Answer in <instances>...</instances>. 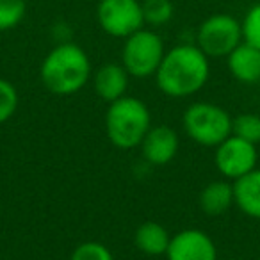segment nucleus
I'll use <instances>...</instances> for the list:
<instances>
[{"label": "nucleus", "instance_id": "412c9836", "mask_svg": "<svg viewBox=\"0 0 260 260\" xmlns=\"http://www.w3.org/2000/svg\"><path fill=\"white\" fill-rule=\"evenodd\" d=\"M70 260H114L111 249L98 241H86L73 249Z\"/></svg>", "mask_w": 260, "mask_h": 260}, {"label": "nucleus", "instance_id": "2eb2a0df", "mask_svg": "<svg viewBox=\"0 0 260 260\" xmlns=\"http://www.w3.org/2000/svg\"><path fill=\"white\" fill-rule=\"evenodd\" d=\"M170 241H171L170 232L160 223H155V221H146V223L139 224L134 234L136 248L148 256L166 255Z\"/></svg>", "mask_w": 260, "mask_h": 260}, {"label": "nucleus", "instance_id": "f3484780", "mask_svg": "<svg viewBox=\"0 0 260 260\" xmlns=\"http://www.w3.org/2000/svg\"><path fill=\"white\" fill-rule=\"evenodd\" d=\"M232 134L244 139L253 145L260 143V114L255 112H244L239 114L232 121Z\"/></svg>", "mask_w": 260, "mask_h": 260}, {"label": "nucleus", "instance_id": "a211bd4d", "mask_svg": "<svg viewBox=\"0 0 260 260\" xmlns=\"http://www.w3.org/2000/svg\"><path fill=\"white\" fill-rule=\"evenodd\" d=\"M25 15V0H0V32L18 27L23 22Z\"/></svg>", "mask_w": 260, "mask_h": 260}, {"label": "nucleus", "instance_id": "aec40b11", "mask_svg": "<svg viewBox=\"0 0 260 260\" xmlns=\"http://www.w3.org/2000/svg\"><path fill=\"white\" fill-rule=\"evenodd\" d=\"M242 25V41L253 45L260 50V2L248 9L244 20L241 22Z\"/></svg>", "mask_w": 260, "mask_h": 260}, {"label": "nucleus", "instance_id": "4be33fe9", "mask_svg": "<svg viewBox=\"0 0 260 260\" xmlns=\"http://www.w3.org/2000/svg\"><path fill=\"white\" fill-rule=\"evenodd\" d=\"M228 260H246V258H228Z\"/></svg>", "mask_w": 260, "mask_h": 260}, {"label": "nucleus", "instance_id": "9d476101", "mask_svg": "<svg viewBox=\"0 0 260 260\" xmlns=\"http://www.w3.org/2000/svg\"><path fill=\"white\" fill-rule=\"evenodd\" d=\"M145 160L152 166H166L177 157L180 148L178 134L171 126H152L139 145Z\"/></svg>", "mask_w": 260, "mask_h": 260}, {"label": "nucleus", "instance_id": "9b49d317", "mask_svg": "<svg viewBox=\"0 0 260 260\" xmlns=\"http://www.w3.org/2000/svg\"><path fill=\"white\" fill-rule=\"evenodd\" d=\"M128 80L130 75L123 68V64L107 62V64L100 66L93 75L94 93L98 98L111 104V102L125 96L126 89H128Z\"/></svg>", "mask_w": 260, "mask_h": 260}, {"label": "nucleus", "instance_id": "ddd939ff", "mask_svg": "<svg viewBox=\"0 0 260 260\" xmlns=\"http://www.w3.org/2000/svg\"><path fill=\"white\" fill-rule=\"evenodd\" d=\"M235 207L253 219H260V168L234 182Z\"/></svg>", "mask_w": 260, "mask_h": 260}, {"label": "nucleus", "instance_id": "39448f33", "mask_svg": "<svg viewBox=\"0 0 260 260\" xmlns=\"http://www.w3.org/2000/svg\"><path fill=\"white\" fill-rule=\"evenodd\" d=\"M166 54L164 41L155 30L139 29L138 32L125 38L121 48V64L134 79L155 77Z\"/></svg>", "mask_w": 260, "mask_h": 260}, {"label": "nucleus", "instance_id": "f03ea898", "mask_svg": "<svg viewBox=\"0 0 260 260\" xmlns=\"http://www.w3.org/2000/svg\"><path fill=\"white\" fill-rule=\"evenodd\" d=\"M43 86L57 96H72L79 93L91 79V61L82 47L73 41L57 43L40 68Z\"/></svg>", "mask_w": 260, "mask_h": 260}, {"label": "nucleus", "instance_id": "dca6fc26", "mask_svg": "<svg viewBox=\"0 0 260 260\" xmlns=\"http://www.w3.org/2000/svg\"><path fill=\"white\" fill-rule=\"evenodd\" d=\"M141 4L145 25L162 27L170 23V20L175 15V6L171 0H145Z\"/></svg>", "mask_w": 260, "mask_h": 260}, {"label": "nucleus", "instance_id": "0eeeda50", "mask_svg": "<svg viewBox=\"0 0 260 260\" xmlns=\"http://www.w3.org/2000/svg\"><path fill=\"white\" fill-rule=\"evenodd\" d=\"M96 20L105 34L125 40L145 27L143 4L139 0H100Z\"/></svg>", "mask_w": 260, "mask_h": 260}, {"label": "nucleus", "instance_id": "6e6552de", "mask_svg": "<svg viewBox=\"0 0 260 260\" xmlns=\"http://www.w3.org/2000/svg\"><path fill=\"white\" fill-rule=\"evenodd\" d=\"M214 162H216L217 171L226 180L235 182L256 168L258 150H256V145L232 134L216 146Z\"/></svg>", "mask_w": 260, "mask_h": 260}, {"label": "nucleus", "instance_id": "f8f14e48", "mask_svg": "<svg viewBox=\"0 0 260 260\" xmlns=\"http://www.w3.org/2000/svg\"><path fill=\"white\" fill-rule=\"evenodd\" d=\"M226 66L232 77L239 82H260V50L246 41H242L226 55Z\"/></svg>", "mask_w": 260, "mask_h": 260}, {"label": "nucleus", "instance_id": "20e7f679", "mask_svg": "<svg viewBox=\"0 0 260 260\" xmlns=\"http://www.w3.org/2000/svg\"><path fill=\"white\" fill-rule=\"evenodd\" d=\"M232 118L221 105L210 102H196L184 111L182 125L185 134L196 145L216 148L228 136H232Z\"/></svg>", "mask_w": 260, "mask_h": 260}, {"label": "nucleus", "instance_id": "423d86ee", "mask_svg": "<svg viewBox=\"0 0 260 260\" xmlns=\"http://www.w3.org/2000/svg\"><path fill=\"white\" fill-rule=\"evenodd\" d=\"M242 43V25L235 16L216 13L205 18L196 32V45L207 57H226Z\"/></svg>", "mask_w": 260, "mask_h": 260}, {"label": "nucleus", "instance_id": "6ab92c4d", "mask_svg": "<svg viewBox=\"0 0 260 260\" xmlns=\"http://www.w3.org/2000/svg\"><path fill=\"white\" fill-rule=\"evenodd\" d=\"M18 91L9 80L0 79V125L8 123L18 109Z\"/></svg>", "mask_w": 260, "mask_h": 260}, {"label": "nucleus", "instance_id": "1a4fd4ad", "mask_svg": "<svg viewBox=\"0 0 260 260\" xmlns=\"http://www.w3.org/2000/svg\"><path fill=\"white\" fill-rule=\"evenodd\" d=\"M168 260H217V248L207 232L185 228L171 235L166 251Z\"/></svg>", "mask_w": 260, "mask_h": 260}, {"label": "nucleus", "instance_id": "f257e3e1", "mask_svg": "<svg viewBox=\"0 0 260 260\" xmlns=\"http://www.w3.org/2000/svg\"><path fill=\"white\" fill-rule=\"evenodd\" d=\"M209 77V57L196 43H182L166 50L155 73V82L166 96L187 98L202 91Z\"/></svg>", "mask_w": 260, "mask_h": 260}, {"label": "nucleus", "instance_id": "7ed1b4c3", "mask_svg": "<svg viewBox=\"0 0 260 260\" xmlns=\"http://www.w3.org/2000/svg\"><path fill=\"white\" fill-rule=\"evenodd\" d=\"M150 128L152 112L141 98L125 94L109 104L105 112V132L116 148H138Z\"/></svg>", "mask_w": 260, "mask_h": 260}, {"label": "nucleus", "instance_id": "4468645a", "mask_svg": "<svg viewBox=\"0 0 260 260\" xmlns=\"http://www.w3.org/2000/svg\"><path fill=\"white\" fill-rule=\"evenodd\" d=\"M232 205H235L234 184L226 178L209 182L200 192V209L209 216H221Z\"/></svg>", "mask_w": 260, "mask_h": 260}]
</instances>
